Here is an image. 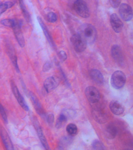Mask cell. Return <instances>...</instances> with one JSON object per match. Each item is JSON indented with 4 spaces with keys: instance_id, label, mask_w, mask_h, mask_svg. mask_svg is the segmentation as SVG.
Segmentation results:
<instances>
[{
    "instance_id": "6da1fadb",
    "label": "cell",
    "mask_w": 133,
    "mask_h": 150,
    "mask_svg": "<svg viewBox=\"0 0 133 150\" xmlns=\"http://www.w3.org/2000/svg\"><path fill=\"white\" fill-rule=\"evenodd\" d=\"M78 33L89 44L94 43L96 39V29L94 26L89 23H84L80 26L78 29Z\"/></svg>"
},
{
    "instance_id": "7a4b0ae2",
    "label": "cell",
    "mask_w": 133,
    "mask_h": 150,
    "mask_svg": "<svg viewBox=\"0 0 133 150\" xmlns=\"http://www.w3.org/2000/svg\"><path fill=\"white\" fill-rule=\"evenodd\" d=\"M126 77L122 71H115L111 77L110 83L114 88L119 89L122 88L126 83Z\"/></svg>"
},
{
    "instance_id": "3957f363",
    "label": "cell",
    "mask_w": 133,
    "mask_h": 150,
    "mask_svg": "<svg viewBox=\"0 0 133 150\" xmlns=\"http://www.w3.org/2000/svg\"><path fill=\"white\" fill-rule=\"evenodd\" d=\"M73 7L79 16L83 18L89 17V10L87 4L83 0H76L73 3Z\"/></svg>"
},
{
    "instance_id": "277c9868",
    "label": "cell",
    "mask_w": 133,
    "mask_h": 150,
    "mask_svg": "<svg viewBox=\"0 0 133 150\" xmlns=\"http://www.w3.org/2000/svg\"><path fill=\"white\" fill-rule=\"evenodd\" d=\"M71 42L77 52H82L86 49L87 43L78 33L72 36Z\"/></svg>"
},
{
    "instance_id": "5b68a950",
    "label": "cell",
    "mask_w": 133,
    "mask_h": 150,
    "mask_svg": "<svg viewBox=\"0 0 133 150\" xmlns=\"http://www.w3.org/2000/svg\"><path fill=\"white\" fill-rule=\"evenodd\" d=\"M91 113L94 120L99 124H104L108 120V115L107 112L100 107L93 108Z\"/></svg>"
},
{
    "instance_id": "8992f818",
    "label": "cell",
    "mask_w": 133,
    "mask_h": 150,
    "mask_svg": "<svg viewBox=\"0 0 133 150\" xmlns=\"http://www.w3.org/2000/svg\"><path fill=\"white\" fill-rule=\"evenodd\" d=\"M85 93L89 101L93 104L98 103L100 99V93L95 87H87L85 90Z\"/></svg>"
},
{
    "instance_id": "52a82bcc",
    "label": "cell",
    "mask_w": 133,
    "mask_h": 150,
    "mask_svg": "<svg viewBox=\"0 0 133 150\" xmlns=\"http://www.w3.org/2000/svg\"><path fill=\"white\" fill-rule=\"evenodd\" d=\"M119 13L121 18L124 21L128 22L132 18V9L130 6L127 4L123 3L120 5Z\"/></svg>"
},
{
    "instance_id": "ba28073f",
    "label": "cell",
    "mask_w": 133,
    "mask_h": 150,
    "mask_svg": "<svg viewBox=\"0 0 133 150\" xmlns=\"http://www.w3.org/2000/svg\"><path fill=\"white\" fill-rule=\"evenodd\" d=\"M60 80L56 76H51L45 80L44 87L46 92L49 93L53 91L59 86Z\"/></svg>"
},
{
    "instance_id": "9c48e42d",
    "label": "cell",
    "mask_w": 133,
    "mask_h": 150,
    "mask_svg": "<svg viewBox=\"0 0 133 150\" xmlns=\"http://www.w3.org/2000/svg\"><path fill=\"white\" fill-rule=\"evenodd\" d=\"M21 25L20 22L18 21H16L15 24L12 28L18 44L22 48H23L25 46V42Z\"/></svg>"
},
{
    "instance_id": "30bf717a",
    "label": "cell",
    "mask_w": 133,
    "mask_h": 150,
    "mask_svg": "<svg viewBox=\"0 0 133 150\" xmlns=\"http://www.w3.org/2000/svg\"><path fill=\"white\" fill-rule=\"evenodd\" d=\"M11 86L13 92V94L15 97L16 99L18 101V103H19L21 106L25 111H28L29 110V107L27 104L26 102H25V100L23 98V96H22L17 86L15 85V84L13 81L11 82Z\"/></svg>"
},
{
    "instance_id": "8fae6325",
    "label": "cell",
    "mask_w": 133,
    "mask_h": 150,
    "mask_svg": "<svg viewBox=\"0 0 133 150\" xmlns=\"http://www.w3.org/2000/svg\"><path fill=\"white\" fill-rule=\"evenodd\" d=\"M110 22L111 25L114 32L120 33L122 31L123 23L117 14L113 13L111 15Z\"/></svg>"
},
{
    "instance_id": "7c38bea8",
    "label": "cell",
    "mask_w": 133,
    "mask_h": 150,
    "mask_svg": "<svg viewBox=\"0 0 133 150\" xmlns=\"http://www.w3.org/2000/svg\"><path fill=\"white\" fill-rule=\"evenodd\" d=\"M112 57L117 63L122 64L123 63L124 57L121 48L117 45H114L111 49Z\"/></svg>"
},
{
    "instance_id": "4fadbf2b",
    "label": "cell",
    "mask_w": 133,
    "mask_h": 150,
    "mask_svg": "<svg viewBox=\"0 0 133 150\" xmlns=\"http://www.w3.org/2000/svg\"><path fill=\"white\" fill-rule=\"evenodd\" d=\"M0 135L7 149H14L13 145L8 132L3 127L0 125Z\"/></svg>"
},
{
    "instance_id": "5bb4252c",
    "label": "cell",
    "mask_w": 133,
    "mask_h": 150,
    "mask_svg": "<svg viewBox=\"0 0 133 150\" xmlns=\"http://www.w3.org/2000/svg\"><path fill=\"white\" fill-rule=\"evenodd\" d=\"M29 96H30V99L32 103V104L38 113L41 115H44L45 113H44V109L35 94L31 91L29 93Z\"/></svg>"
},
{
    "instance_id": "9a60e30c",
    "label": "cell",
    "mask_w": 133,
    "mask_h": 150,
    "mask_svg": "<svg viewBox=\"0 0 133 150\" xmlns=\"http://www.w3.org/2000/svg\"><path fill=\"white\" fill-rule=\"evenodd\" d=\"M109 108L113 114L120 115L124 112V108L122 104L116 100H113L109 104Z\"/></svg>"
},
{
    "instance_id": "2e32d148",
    "label": "cell",
    "mask_w": 133,
    "mask_h": 150,
    "mask_svg": "<svg viewBox=\"0 0 133 150\" xmlns=\"http://www.w3.org/2000/svg\"><path fill=\"white\" fill-rule=\"evenodd\" d=\"M7 51L9 57L11 60V62L13 64L15 69L18 72L20 71L19 68L18 64V60L16 53L15 52L13 47V48L12 46L8 45L7 46Z\"/></svg>"
},
{
    "instance_id": "e0dca14e",
    "label": "cell",
    "mask_w": 133,
    "mask_h": 150,
    "mask_svg": "<svg viewBox=\"0 0 133 150\" xmlns=\"http://www.w3.org/2000/svg\"><path fill=\"white\" fill-rule=\"evenodd\" d=\"M89 76L94 82L98 84H102L104 82V77L102 74L96 69H92L89 72Z\"/></svg>"
},
{
    "instance_id": "ac0fdd59",
    "label": "cell",
    "mask_w": 133,
    "mask_h": 150,
    "mask_svg": "<svg viewBox=\"0 0 133 150\" xmlns=\"http://www.w3.org/2000/svg\"><path fill=\"white\" fill-rule=\"evenodd\" d=\"M118 132L117 127L113 124H110L105 129V135L107 138L112 139L115 138Z\"/></svg>"
},
{
    "instance_id": "d6986e66",
    "label": "cell",
    "mask_w": 133,
    "mask_h": 150,
    "mask_svg": "<svg viewBox=\"0 0 133 150\" xmlns=\"http://www.w3.org/2000/svg\"><path fill=\"white\" fill-rule=\"evenodd\" d=\"M38 20L42 29L44 34H45V37H46L49 43L52 46H53L54 44H53V40H52V38L51 37V35H50L49 32L47 27L45 25L42 18H41L39 16L38 17Z\"/></svg>"
},
{
    "instance_id": "ffe728a7",
    "label": "cell",
    "mask_w": 133,
    "mask_h": 150,
    "mask_svg": "<svg viewBox=\"0 0 133 150\" xmlns=\"http://www.w3.org/2000/svg\"><path fill=\"white\" fill-rule=\"evenodd\" d=\"M37 129L38 137H39L41 142L42 143L43 146L46 150L50 149L47 140L44 135V132H43L41 127L39 125H37Z\"/></svg>"
},
{
    "instance_id": "44dd1931",
    "label": "cell",
    "mask_w": 133,
    "mask_h": 150,
    "mask_svg": "<svg viewBox=\"0 0 133 150\" xmlns=\"http://www.w3.org/2000/svg\"><path fill=\"white\" fill-rule=\"evenodd\" d=\"M68 120V118L64 114L61 113L59 115V117L56 122V127L57 129H60L62 127L64 124Z\"/></svg>"
},
{
    "instance_id": "7402d4cb",
    "label": "cell",
    "mask_w": 133,
    "mask_h": 150,
    "mask_svg": "<svg viewBox=\"0 0 133 150\" xmlns=\"http://www.w3.org/2000/svg\"><path fill=\"white\" fill-rule=\"evenodd\" d=\"M66 131L71 137L76 135L78 132L77 127L75 124H70L66 127Z\"/></svg>"
},
{
    "instance_id": "603a6c76",
    "label": "cell",
    "mask_w": 133,
    "mask_h": 150,
    "mask_svg": "<svg viewBox=\"0 0 133 150\" xmlns=\"http://www.w3.org/2000/svg\"><path fill=\"white\" fill-rule=\"evenodd\" d=\"M20 5L21 9L22 10V12L24 15V18L26 21L28 22H30L31 21V17L28 11H27V9H26V7L25 6L24 2H23V0H19Z\"/></svg>"
},
{
    "instance_id": "cb8c5ba5",
    "label": "cell",
    "mask_w": 133,
    "mask_h": 150,
    "mask_svg": "<svg viewBox=\"0 0 133 150\" xmlns=\"http://www.w3.org/2000/svg\"><path fill=\"white\" fill-rule=\"evenodd\" d=\"M70 137H65L61 138L59 144V147L61 149H63L64 148L66 147L71 144L72 139Z\"/></svg>"
},
{
    "instance_id": "d4e9b609",
    "label": "cell",
    "mask_w": 133,
    "mask_h": 150,
    "mask_svg": "<svg viewBox=\"0 0 133 150\" xmlns=\"http://www.w3.org/2000/svg\"><path fill=\"white\" fill-rule=\"evenodd\" d=\"M16 20L11 19H5L0 21L1 24L6 27L13 28L15 24Z\"/></svg>"
},
{
    "instance_id": "484cf974",
    "label": "cell",
    "mask_w": 133,
    "mask_h": 150,
    "mask_svg": "<svg viewBox=\"0 0 133 150\" xmlns=\"http://www.w3.org/2000/svg\"><path fill=\"white\" fill-rule=\"evenodd\" d=\"M13 5V3L11 2H6L0 5V16Z\"/></svg>"
},
{
    "instance_id": "4316f807",
    "label": "cell",
    "mask_w": 133,
    "mask_h": 150,
    "mask_svg": "<svg viewBox=\"0 0 133 150\" xmlns=\"http://www.w3.org/2000/svg\"><path fill=\"white\" fill-rule=\"evenodd\" d=\"M92 147L94 150H105V147L102 143L99 140H95L92 144Z\"/></svg>"
},
{
    "instance_id": "83f0119b",
    "label": "cell",
    "mask_w": 133,
    "mask_h": 150,
    "mask_svg": "<svg viewBox=\"0 0 133 150\" xmlns=\"http://www.w3.org/2000/svg\"><path fill=\"white\" fill-rule=\"evenodd\" d=\"M46 19L48 22L50 23H54L57 21L58 18L57 15L54 13H49L46 16Z\"/></svg>"
},
{
    "instance_id": "f1b7e54d",
    "label": "cell",
    "mask_w": 133,
    "mask_h": 150,
    "mask_svg": "<svg viewBox=\"0 0 133 150\" xmlns=\"http://www.w3.org/2000/svg\"><path fill=\"white\" fill-rule=\"evenodd\" d=\"M0 113H1V115L2 118H3L4 121L6 123H7L8 118L7 117L6 113L5 110H4L3 105H2V104H1V103H0Z\"/></svg>"
},
{
    "instance_id": "f546056e",
    "label": "cell",
    "mask_w": 133,
    "mask_h": 150,
    "mask_svg": "<svg viewBox=\"0 0 133 150\" xmlns=\"http://www.w3.org/2000/svg\"><path fill=\"white\" fill-rule=\"evenodd\" d=\"M109 2L113 8H116L120 6L121 0H109Z\"/></svg>"
},
{
    "instance_id": "4dcf8cb0",
    "label": "cell",
    "mask_w": 133,
    "mask_h": 150,
    "mask_svg": "<svg viewBox=\"0 0 133 150\" xmlns=\"http://www.w3.org/2000/svg\"><path fill=\"white\" fill-rule=\"evenodd\" d=\"M58 56H59L61 60L63 61V62L67 59V54H66V52L65 51H61L59 52V54H58Z\"/></svg>"
},
{
    "instance_id": "1f68e13d",
    "label": "cell",
    "mask_w": 133,
    "mask_h": 150,
    "mask_svg": "<svg viewBox=\"0 0 133 150\" xmlns=\"http://www.w3.org/2000/svg\"><path fill=\"white\" fill-rule=\"evenodd\" d=\"M54 115L53 114L51 113L47 116V122L50 125H52L54 122Z\"/></svg>"
},
{
    "instance_id": "d6a6232c",
    "label": "cell",
    "mask_w": 133,
    "mask_h": 150,
    "mask_svg": "<svg viewBox=\"0 0 133 150\" xmlns=\"http://www.w3.org/2000/svg\"><path fill=\"white\" fill-rule=\"evenodd\" d=\"M51 67H52V64L51 63L49 62H47L44 64V67H43V71L44 72H46V71H49L51 69Z\"/></svg>"
}]
</instances>
